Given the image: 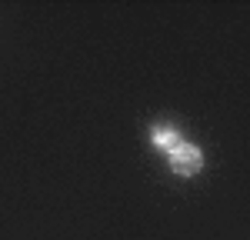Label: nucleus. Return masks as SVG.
<instances>
[{"label": "nucleus", "mask_w": 250, "mask_h": 240, "mask_svg": "<svg viewBox=\"0 0 250 240\" xmlns=\"http://www.w3.org/2000/svg\"><path fill=\"white\" fill-rule=\"evenodd\" d=\"M170 163L177 174H184V177H190V174H197L200 170V163H204V157H200V150L197 147H187V143H180L177 150L170 154Z\"/></svg>", "instance_id": "f257e3e1"}, {"label": "nucleus", "mask_w": 250, "mask_h": 240, "mask_svg": "<svg viewBox=\"0 0 250 240\" xmlns=\"http://www.w3.org/2000/svg\"><path fill=\"white\" fill-rule=\"evenodd\" d=\"M154 140H157V147H167V150L177 147V134H173V130H157Z\"/></svg>", "instance_id": "f03ea898"}]
</instances>
